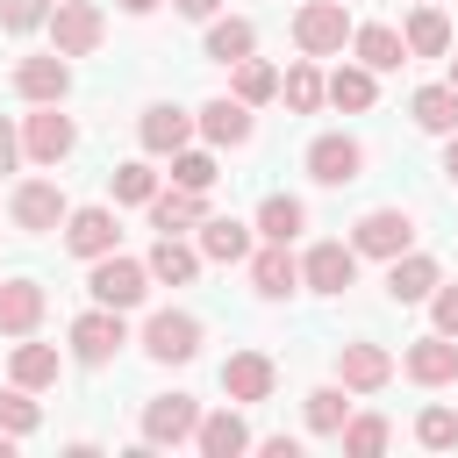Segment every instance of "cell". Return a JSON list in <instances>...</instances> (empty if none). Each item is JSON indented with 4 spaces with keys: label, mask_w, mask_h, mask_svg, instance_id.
I'll list each match as a JSON object with an SVG mask.
<instances>
[{
    "label": "cell",
    "mask_w": 458,
    "mask_h": 458,
    "mask_svg": "<svg viewBox=\"0 0 458 458\" xmlns=\"http://www.w3.org/2000/svg\"><path fill=\"white\" fill-rule=\"evenodd\" d=\"M351 250L358 258H401V250H415V215L408 208H365L351 222Z\"/></svg>",
    "instance_id": "6da1fadb"
},
{
    "label": "cell",
    "mask_w": 458,
    "mask_h": 458,
    "mask_svg": "<svg viewBox=\"0 0 458 458\" xmlns=\"http://www.w3.org/2000/svg\"><path fill=\"white\" fill-rule=\"evenodd\" d=\"M293 43H301L308 57H336V50L351 43V7H344V0H308V7L293 14Z\"/></svg>",
    "instance_id": "7a4b0ae2"
},
{
    "label": "cell",
    "mask_w": 458,
    "mask_h": 458,
    "mask_svg": "<svg viewBox=\"0 0 458 458\" xmlns=\"http://www.w3.org/2000/svg\"><path fill=\"white\" fill-rule=\"evenodd\" d=\"M93 301L100 308H136L143 293H150V265L143 258H122V250H107V258H93Z\"/></svg>",
    "instance_id": "3957f363"
},
{
    "label": "cell",
    "mask_w": 458,
    "mask_h": 458,
    "mask_svg": "<svg viewBox=\"0 0 458 458\" xmlns=\"http://www.w3.org/2000/svg\"><path fill=\"white\" fill-rule=\"evenodd\" d=\"M143 351H150L157 365H186V358H200V315H186V308H157V315L143 322Z\"/></svg>",
    "instance_id": "277c9868"
},
{
    "label": "cell",
    "mask_w": 458,
    "mask_h": 458,
    "mask_svg": "<svg viewBox=\"0 0 458 458\" xmlns=\"http://www.w3.org/2000/svg\"><path fill=\"white\" fill-rule=\"evenodd\" d=\"M7 215H14V229L43 236V229H57V222L72 215V200H64V186H57V179H21V186H14V200H7Z\"/></svg>",
    "instance_id": "5b68a950"
},
{
    "label": "cell",
    "mask_w": 458,
    "mask_h": 458,
    "mask_svg": "<svg viewBox=\"0 0 458 458\" xmlns=\"http://www.w3.org/2000/svg\"><path fill=\"white\" fill-rule=\"evenodd\" d=\"M193 429H200V401H193V394H157V401L143 408V444H150V451L193 444Z\"/></svg>",
    "instance_id": "8992f818"
},
{
    "label": "cell",
    "mask_w": 458,
    "mask_h": 458,
    "mask_svg": "<svg viewBox=\"0 0 458 458\" xmlns=\"http://www.w3.org/2000/svg\"><path fill=\"white\" fill-rule=\"evenodd\" d=\"M50 36H57L64 57H93L100 36H107V21H100L93 0H57V7H50Z\"/></svg>",
    "instance_id": "52a82bcc"
},
{
    "label": "cell",
    "mask_w": 458,
    "mask_h": 458,
    "mask_svg": "<svg viewBox=\"0 0 458 458\" xmlns=\"http://www.w3.org/2000/svg\"><path fill=\"white\" fill-rule=\"evenodd\" d=\"M308 179H315V186H351V179H365V143H358V136H315V143H308Z\"/></svg>",
    "instance_id": "ba28073f"
},
{
    "label": "cell",
    "mask_w": 458,
    "mask_h": 458,
    "mask_svg": "<svg viewBox=\"0 0 458 458\" xmlns=\"http://www.w3.org/2000/svg\"><path fill=\"white\" fill-rule=\"evenodd\" d=\"M122 344H129L122 308H86V315L72 322V358H79V365H107Z\"/></svg>",
    "instance_id": "9c48e42d"
},
{
    "label": "cell",
    "mask_w": 458,
    "mask_h": 458,
    "mask_svg": "<svg viewBox=\"0 0 458 458\" xmlns=\"http://www.w3.org/2000/svg\"><path fill=\"white\" fill-rule=\"evenodd\" d=\"M272 386H279V372H272V358H265V351H229V365H222V394H229L236 408L272 401Z\"/></svg>",
    "instance_id": "30bf717a"
},
{
    "label": "cell",
    "mask_w": 458,
    "mask_h": 458,
    "mask_svg": "<svg viewBox=\"0 0 458 458\" xmlns=\"http://www.w3.org/2000/svg\"><path fill=\"white\" fill-rule=\"evenodd\" d=\"M72 143H79V129H72V114H57V100H50L43 114H29V122H21V150H29L36 165L72 157Z\"/></svg>",
    "instance_id": "8fae6325"
},
{
    "label": "cell",
    "mask_w": 458,
    "mask_h": 458,
    "mask_svg": "<svg viewBox=\"0 0 458 458\" xmlns=\"http://www.w3.org/2000/svg\"><path fill=\"white\" fill-rule=\"evenodd\" d=\"M358 279V250L351 243H315L308 258H301V286L308 293H344Z\"/></svg>",
    "instance_id": "7c38bea8"
},
{
    "label": "cell",
    "mask_w": 458,
    "mask_h": 458,
    "mask_svg": "<svg viewBox=\"0 0 458 458\" xmlns=\"http://www.w3.org/2000/svg\"><path fill=\"white\" fill-rule=\"evenodd\" d=\"M401 365H408V379H415V386H451V379H458V336L429 329L422 344H408V358H401Z\"/></svg>",
    "instance_id": "4fadbf2b"
},
{
    "label": "cell",
    "mask_w": 458,
    "mask_h": 458,
    "mask_svg": "<svg viewBox=\"0 0 458 458\" xmlns=\"http://www.w3.org/2000/svg\"><path fill=\"white\" fill-rule=\"evenodd\" d=\"M14 93L36 100V107L64 100V93H72V64H64V50H57V57H21V64H14Z\"/></svg>",
    "instance_id": "5bb4252c"
},
{
    "label": "cell",
    "mask_w": 458,
    "mask_h": 458,
    "mask_svg": "<svg viewBox=\"0 0 458 458\" xmlns=\"http://www.w3.org/2000/svg\"><path fill=\"white\" fill-rule=\"evenodd\" d=\"M200 122L186 114V107H172V100H157V107H143V122H136V136H143V150L150 157H172V150H186V136H193Z\"/></svg>",
    "instance_id": "9a60e30c"
},
{
    "label": "cell",
    "mask_w": 458,
    "mask_h": 458,
    "mask_svg": "<svg viewBox=\"0 0 458 458\" xmlns=\"http://www.w3.org/2000/svg\"><path fill=\"white\" fill-rule=\"evenodd\" d=\"M336 379H344V394H379L394 379V358L379 344H344L336 351Z\"/></svg>",
    "instance_id": "2e32d148"
},
{
    "label": "cell",
    "mask_w": 458,
    "mask_h": 458,
    "mask_svg": "<svg viewBox=\"0 0 458 458\" xmlns=\"http://www.w3.org/2000/svg\"><path fill=\"white\" fill-rule=\"evenodd\" d=\"M43 308H50V293L36 279H0V336H36Z\"/></svg>",
    "instance_id": "e0dca14e"
},
{
    "label": "cell",
    "mask_w": 458,
    "mask_h": 458,
    "mask_svg": "<svg viewBox=\"0 0 458 458\" xmlns=\"http://www.w3.org/2000/svg\"><path fill=\"white\" fill-rule=\"evenodd\" d=\"M193 122H200V136H208L215 150H243V143H250V129H258V122H250V107H243L236 93H229V100H208Z\"/></svg>",
    "instance_id": "ac0fdd59"
},
{
    "label": "cell",
    "mask_w": 458,
    "mask_h": 458,
    "mask_svg": "<svg viewBox=\"0 0 458 458\" xmlns=\"http://www.w3.org/2000/svg\"><path fill=\"white\" fill-rule=\"evenodd\" d=\"M114 236H122V229H114V208H72V215H64V243H72L79 258H107Z\"/></svg>",
    "instance_id": "d6986e66"
},
{
    "label": "cell",
    "mask_w": 458,
    "mask_h": 458,
    "mask_svg": "<svg viewBox=\"0 0 458 458\" xmlns=\"http://www.w3.org/2000/svg\"><path fill=\"white\" fill-rule=\"evenodd\" d=\"M437 258H422V250H401V258H386V293L408 308V301H429L437 293Z\"/></svg>",
    "instance_id": "ffe728a7"
},
{
    "label": "cell",
    "mask_w": 458,
    "mask_h": 458,
    "mask_svg": "<svg viewBox=\"0 0 458 458\" xmlns=\"http://www.w3.org/2000/svg\"><path fill=\"white\" fill-rule=\"evenodd\" d=\"M351 50H358V64H372V72H401V64H408V43H401V29H386V21H365V29H351Z\"/></svg>",
    "instance_id": "44dd1931"
},
{
    "label": "cell",
    "mask_w": 458,
    "mask_h": 458,
    "mask_svg": "<svg viewBox=\"0 0 458 458\" xmlns=\"http://www.w3.org/2000/svg\"><path fill=\"white\" fill-rule=\"evenodd\" d=\"M200 258L208 265H243L250 258V229L229 215H200Z\"/></svg>",
    "instance_id": "7402d4cb"
},
{
    "label": "cell",
    "mask_w": 458,
    "mask_h": 458,
    "mask_svg": "<svg viewBox=\"0 0 458 458\" xmlns=\"http://www.w3.org/2000/svg\"><path fill=\"white\" fill-rule=\"evenodd\" d=\"M143 265H150V279H165V286H193V279H200V243H179V236H157Z\"/></svg>",
    "instance_id": "603a6c76"
},
{
    "label": "cell",
    "mask_w": 458,
    "mask_h": 458,
    "mask_svg": "<svg viewBox=\"0 0 458 458\" xmlns=\"http://www.w3.org/2000/svg\"><path fill=\"white\" fill-rule=\"evenodd\" d=\"M193 444H200V458H236V451H250V429L236 408H215V415H200Z\"/></svg>",
    "instance_id": "cb8c5ba5"
},
{
    "label": "cell",
    "mask_w": 458,
    "mask_h": 458,
    "mask_svg": "<svg viewBox=\"0 0 458 458\" xmlns=\"http://www.w3.org/2000/svg\"><path fill=\"white\" fill-rule=\"evenodd\" d=\"M401 43H408V57H444V50H451V21H444V7L415 0V14H408V29H401Z\"/></svg>",
    "instance_id": "d4e9b609"
},
{
    "label": "cell",
    "mask_w": 458,
    "mask_h": 458,
    "mask_svg": "<svg viewBox=\"0 0 458 458\" xmlns=\"http://www.w3.org/2000/svg\"><path fill=\"white\" fill-rule=\"evenodd\" d=\"M250 286H258L265 301H286V293L301 286V265L286 258V243H265V250L250 258Z\"/></svg>",
    "instance_id": "484cf974"
},
{
    "label": "cell",
    "mask_w": 458,
    "mask_h": 458,
    "mask_svg": "<svg viewBox=\"0 0 458 458\" xmlns=\"http://www.w3.org/2000/svg\"><path fill=\"white\" fill-rule=\"evenodd\" d=\"M301 229H308V208H301L293 193H265V200H258V236H265V243H293Z\"/></svg>",
    "instance_id": "4316f807"
},
{
    "label": "cell",
    "mask_w": 458,
    "mask_h": 458,
    "mask_svg": "<svg viewBox=\"0 0 458 458\" xmlns=\"http://www.w3.org/2000/svg\"><path fill=\"white\" fill-rule=\"evenodd\" d=\"M7 372H14V386H29V394H43V386H57V372H64V358H57L50 344H29V336H21V344H14V365H7Z\"/></svg>",
    "instance_id": "83f0119b"
},
{
    "label": "cell",
    "mask_w": 458,
    "mask_h": 458,
    "mask_svg": "<svg viewBox=\"0 0 458 458\" xmlns=\"http://www.w3.org/2000/svg\"><path fill=\"white\" fill-rule=\"evenodd\" d=\"M258 50V29L243 21V14H229V21H208V57L215 64H243Z\"/></svg>",
    "instance_id": "f1b7e54d"
},
{
    "label": "cell",
    "mask_w": 458,
    "mask_h": 458,
    "mask_svg": "<svg viewBox=\"0 0 458 458\" xmlns=\"http://www.w3.org/2000/svg\"><path fill=\"white\" fill-rule=\"evenodd\" d=\"M408 114H415V129L451 136V129H458V93H451V86H422V93L408 100Z\"/></svg>",
    "instance_id": "f546056e"
},
{
    "label": "cell",
    "mask_w": 458,
    "mask_h": 458,
    "mask_svg": "<svg viewBox=\"0 0 458 458\" xmlns=\"http://www.w3.org/2000/svg\"><path fill=\"white\" fill-rule=\"evenodd\" d=\"M200 222V193L193 186H172V193H150V229H165V236H179V229H193Z\"/></svg>",
    "instance_id": "4dcf8cb0"
},
{
    "label": "cell",
    "mask_w": 458,
    "mask_h": 458,
    "mask_svg": "<svg viewBox=\"0 0 458 458\" xmlns=\"http://www.w3.org/2000/svg\"><path fill=\"white\" fill-rule=\"evenodd\" d=\"M279 93H286V107H293V114H315V107L329 100V79L315 72V57H301V64L279 79Z\"/></svg>",
    "instance_id": "1f68e13d"
},
{
    "label": "cell",
    "mask_w": 458,
    "mask_h": 458,
    "mask_svg": "<svg viewBox=\"0 0 458 458\" xmlns=\"http://www.w3.org/2000/svg\"><path fill=\"white\" fill-rule=\"evenodd\" d=\"M329 100H336V107H351V114H365V107L379 100L372 64H336V72H329Z\"/></svg>",
    "instance_id": "d6a6232c"
},
{
    "label": "cell",
    "mask_w": 458,
    "mask_h": 458,
    "mask_svg": "<svg viewBox=\"0 0 458 458\" xmlns=\"http://www.w3.org/2000/svg\"><path fill=\"white\" fill-rule=\"evenodd\" d=\"M344 422H351L344 379H336V386H315V394H308V429H315V437H344Z\"/></svg>",
    "instance_id": "836d02e7"
},
{
    "label": "cell",
    "mask_w": 458,
    "mask_h": 458,
    "mask_svg": "<svg viewBox=\"0 0 458 458\" xmlns=\"http://www.w3.org/2000/svg\"><path fill=\"white\" fill-rule=\"evenodd\" d=\"M107 186H114V200H129V208H150V193H157V172H150L143 157H129V165H114V172H107Z\"/></svg>",
    "instance_id": "e575fe53"
},
{
    "label": "cell",
    "mask_w": 458,
    "mask_h": 458,
    "mask_svg": "<svg viewBox=\"0 0 458 458\" xmlns=\"http://www.w3.org/2000/svg\"><path fill=\"white\" fill-rule=\"evenodd\" d=\"M386 444H394L386 415H351V422H344V451H351V458H379Z\"/></svg>",
    "instance_id": "d590c367"
},
{
    "label": "cell",
    "mask_w": 458,
    "mask_h": 458,
    "mask_svg": "<svg viewBox=\"0 0 458 458\" xmlns=\"http://www.w3.org/2000/svg\"><path fill=\"white\" fill-rule=\"evenodd\" d=\"M0 429L7 437H36L43 429V408L29 401V386H0Z\"/></svg>",
    "instance_id": "8d00e7d4"
},
{
    "label": "cell",
    "mask_w": 458,
    "mask_h": 458,
    "mask_svg": "<svg viewBox=\"0 0 458 458\" xmlns=\"http://www.w3.org/2000/svg\"><path fill=\"white\" fill-rule=\"evenodd\" d=\"M272 93H279V72H272L265 57H243V64H236V100H243V107H265Z\"/></svg>",
    "instance_id": "74e56055"
},
{
    "label": "cell",
    "mask_w": 458,
    "mask_h": 458,
    "mask_svg": "<svg viewBox=\"0 0 458 458\" xmlns=\"http://www.w3.org/2000/svg\"><path fill=\"white\" fill-rule=\"evenodd\" d=\"M415 444H422V451H451V444H458V415H451V408H422V415H415Z\"/></svg>",
    "instance_id": "f35d334b"
},
{
    "label": "cell",
    "mask_w": 458,
    "mask_h": 458,
    "mask_svg": "<svg viewBox=\"0 0 458 458\" xmlns=\"http://www.w3.org/2000/svg\"><path fill=\"white\" fill-rule=\"evenodd\" d=\"M172 186L208 193V186H215V157H208V150H172Z\"/></svg>",
    "instance_id": "ab89813d"
},
{
    "label": "cell",
    "mask_w": 458,
    "mask_h": 458,
    "mask_svg": "<svg viewBox=\"0 0 458 458\" xmlns=\"http://www.w3.org/2000/svg\"><path fill=\"white\" fill-rule=\"evenodd\" d=\"M50 21V0H0V29L7 36H29V29H43Z\"/></svg>",
    "instance_id": "60d3db41"
},
{
    "label": "cell",
    "mask_w": 458,
    "mask_h": 458,
    "mask_svg": "<svg viewBox=\"0 0 458 458\" xmlns=\"http://www.w3.org/2000/svg\"><path fill=\"white\" fill-rule=\"evenodd\" d=\"M429 322H437L444 336H458V286H444V279H437V293H429Z\"/></svg>",
    "instance_id": "b9f144b4"
},
{
    "label": "cell",
    "mask_w": 458,
    "mask_h": 458,
    "mask_svg": "<svg viewBox=\"0 0 458 458\" xmlns=\"http://www.w3.org/2000/svg\"><path fill=\"white\" fill-rule=\"evenodd\" d=\"M14 157H21V136L0 122V172H14Z\"/></svg>",
    "instance_id": "7bdbcfd3"
},
{
    "label": "cell",
    "mask_w": 458,
    "mask_h": 458,
    "mask_svg": "<svg viewBox=\"0 0 458 458\" xmlns=\"http://www.w3.org/2000/svg\"><path fill=\"white\" fill-rule=\"evenodd\" d=\"M258 451H265V458H301V444H293V437H265Z\"/></svg>",
    "instance_id": "ee69618b"
},
{
    "label": "cell",
    "mask_w": 458,
    "mask_h": 458,
    "mask_svg": "<svg viewBox=\"0 0 458 458\" xmlns=\"http://www.w3.org/2000/svg\"><path fill=\"white\" fill-rule=\"evenodd\" d=\"M172 7H179V14H193V21H215V7H222V0H172Z\"/></svg>",
    "instance_id": "f6af8a7d"
},
{
    "label": "cell",
    "mask_w": 458,
    "mask_h": 458,
    "mask_svg": "<svg viewBox=\"0 0 458 458\" xmlns=\"http://www.w3.org/2000/svg\"><path fill=\"white\" fill-rule=\"evenodd\" d=\"M444 172L458 179V129H451V143H444Z\"/></svg>",
    "instance_id": "bcb514c9"
},
{
    "label": "cell",
    "mask_w": 458,
    "mask_h": 458,
    "mask_svg": "<svg viewBox=\"0 0 458 458\" xmlns=\"http://www.w3.org/2000/svg\"><path fill=\"white\" fill-rule=\"evenodd\" d=\"M150 7H157V0H122V14H150Z\"/></svg>",
    "instance_id": "7dc6e473"
},
{
    "label": "cell",
    "mask_w": 458,
    "mask_h": 458,
    "mask_svg": "<svg viewBox=\"0 0 458 458\" xmlns=\"http://www.w3.org/2000/svg\"><path fill=\"white\" fill-rule=\"evenodd\" d=\"M7 451H14V437H7V429H0V458H7Z\"/></svg>",
    "instance_id": "c3c4849f"
},
{
    "label": "cell",
    "mask_w": 458,
    "mask_h": 458,
    "mask_svg": "<svg viewBox=\"0 0 458 458\" xmlns=\"http://www.w3.org/2000/svg\"><path fill=\"white\" fill-rule=\"evenodd\" d=\"M444 86H451V93H458V57H451V79H444Z\"/></svg>",
    "instance_id": "681fc988"
},
{
    "label": "cell",
    "mask_w": 458,
    "mask_h": 458,
    "mask_svg": "<svg viewBox=\"0 0 458 458\" xmlns=\"http://www.w3.org/2000/svg\"><path fill=\"white\" fill-rule=\"evenodd\" d=\"M344 7H351V0H344Z\"/></svg>",
    "instance_id": "f907efd6"
}]
</instances>
